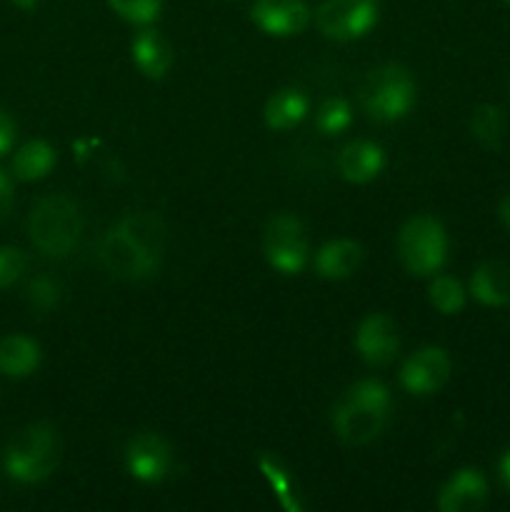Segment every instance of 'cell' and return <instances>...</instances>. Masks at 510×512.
Returning a JSON list of instances; mask_svg holds the SVG:
<instances>
[{
  "label": "cell",
  "instance_id": "obj_1",
  "mask_svg": "<svg viewBox=\"0 0 510 512\" xmlns=\"http://www.w3.org/2000/svg\"><path fill=\"white\" fill-rule=\"evenodd\" d=\"M165 238L168 230L158 213H128L100 238L98 258L113 278L135 283L158 273Z\"/></svg>",
  "mask_w": 510,
  "mask_h": 512
},
{
  "label": "cell",
  "instance_id": "obj_2",
  "mask_svg": "<svg viewBox=\"0 0 510 512\" xmlns=\"http://www.w3.org/2000/svg\"><path fill=\"white\" fill-rule=\"evenodd\" d=\"M390 390L380 380H358L333 408V428L348 445H368L388 425Z\"/></svg>",
  "mask_w": 510,
  "mask_h": 512
},
{
  "label": "cell",
  "instance_id": "obj_3",
  "mask_svg": "<svg viewBox=\"0 0 510 512\" xmlns=\"http://www.w3.org/2000/svg\"><path fill=\"white\" fill-rule=\"evenodd\" d=\"M28 233L35 248L48 258H68L83 233V213L68 195H48L33 205Z\"/></svg>",
  "mask_w": 510,
  "mask_h": 512
},
{
  "label": "cell",
  "instance_id": "obj_4",
  "mask_svg": "<svg viewBox=\"0 0 510 512\" xmlns=\"http://www.w3.org/2000/svg\"><path fill=\"white\" fill-rule=\"evenodd\" d=\"M60 460L58 430L50 423H33L20 430L5 450V473L23 485H35L55 473Z\"/></svg>",
  "mask_w": 510,
  "mask_h": 512
},
{
  "label": "cell",
  "instance_id": "obj_5",
  "mask_svg": "<svg viewBox=\"0 0 510 512\" xmlns=\"http://www.w3.org/2000/svg\"><path fill=\"white\" fill-rule=\"evenodd\" d=\"M358 100L365 113L378 123H393V120L405 118L415 105L413 75L398 63L378 65L360 83Z\"/></svg>",
  "mask_w": 510,
  "mask_h": 512
},
{
  "label": "cell",
  "instance_id": "obj_6",
  "mask_svg": "<svg viewBox=\"0 0 510 512\" xmlns=\"http://www.w3.org/2000/svg\"><path fill=\"white\" fill-rule=\"evenodd\" d=\"M398 258L408 273L435 275L448 260V233L433 215H415L398 233Z\"/></svg>",
  "mask_w": 510,
  "mask_h": 512
},
{
  "label": "cell",
  "instance_id": "obj_7",
  "mask_svg": "<svg viewBox=\"0 0 510 512\" xmlns=\"http://www.w3.org/2000/svg\"><path fill=\"white\" fill-rule=\"evenodd\" d=\"M263 250L268 263L283 275H298L310 260V240L303 220L290 213L270 218L263 235Z\"/></svg>",
  "mask_w": 510,
  "mask_h": 512
},
{
  "label": "cell",
  "instance_id": "obj_8",
  "mask_svg": "<svg viewBox=\"0 0 510 512\" xmlns=\"http://www.w3.org/2000/svg\"><path fill=\"white\" fill-rule=\"evenodd\" d=\"M375 23H378L375 0H323L315 13V25L320 33L338 43L363 38Z\"/></svg>",
  "mask_w": 510,
  "mask_h": 512
},
{
  "label": "cell",
  "instance_id": "obj_9",
  "mask_svg": "<svg viewBox=\"0 0 510 512\" xmlns=\"http://www.w3.org/2000/svg\"><path fill=\"white\" fill-rule=\"evenodd\" d=\"M450 370H453L450 355L438 345H428L405 360L400 368V383L413 395H433L448 383Z\"/></svg>",
  "mask_w": 510,
  "mask_h": 512
},
{
  "label": "cell",
  "instance_id": "obj_10",
  "mask_svg": "<svg viewBox=\"0 0 510 512\" xmlns=\"http://www.w3.org/2000/svg\"><path fill=\"white\" fill-rule=\"evenodd\" d=\"M125 465L140 483H160L173 470V450L160 435L138 433L125 448Z\"/></svg>",
  "mask_w": 510,
  "mask_h": 512
},
{
  "label": "cell",
  "instance_id": "obj_11",
  "mask_svg": "<svg viewBox=\"0 0 510 512\" xmlns=\"http://www.w3.org/2000/svg\"><path fill=\"white\" fill-rule=\"evenodd\" d=\"M355 348H358L360 358L375 368L393 363L400 350L398 325L383 313L368 315L355 330Z\"/></svg>",
  "mask_w": 510,
  "mask_h": 512
},
{
  "label": "cell",
  "instance_id": "obj_12",
  "mask_svg": "<svg viewBox=\"0 0 510 512\" xmlns=\"http://www.w3.org/2000/svg\"><path fill=\"white\" fill-rule=\"evenodd\" d=\"M250 18L263 33L290 38L308 28L310 8L305 0H255Z\"/></svg>",
  "mask_w": 510,
  "mask_h": 512
},
{
  "label": "cell",
  "instance_id": "obj_13",
  "mask_svg": "<svg viewBox=\"0 0 510 512\" xmlns=\"http://www.w3.org/2000/svg\"><path fill=\"white\" fill-rule=\"evenodd\" d=\"M488 500V483L475 468H463L443 485L438 495L440 512H475Z\"/></svg>",
  "mask_w": 510,
  "mask_h": 512
},
{
  "label": "cell",
  "instance_id": "obj_14",
  "mask_svg": "<svg viewBox=\"0 0 510 512\" xmlns=\"http://www.w3.org/2000/svg\"><path fill=\"white\" fill-rule=\"evenodd\" d=\"M385 168V153L373 140H353L338 155V173L348 183L365 185Z\"/></svg>",
  "mask_w": 510,
  "mask_h": 512
},
{
  "label": "cell",
  "instance_id": "obj_15",
  "mask_svg": "<svg viewBox=\"0 0 510 512\" xmlns=\"http://www.w3.org/2000/svg\"><path fill=\"white\" fill-rule=\"evenodd\" d=\"M133 63L138 65L140 73L150 80H160L173 65V48H170L168 40L153 28L140 30L133 38Z\"/></svg>",
  "mask_w": 510,
  "mask_h": 512
},
{
  "label": "cell",
  "instance_id": "obj_16",
  "mask_svg": "<svg viewBox=\"0 0 510 512\" xmlns=\"http://www.w3.org/2000/svg\"><path fill=\"white\" fill-rule=\"evenodd\" d=\"M363 263V248L355 240H330L315 253V273L325 280H345Z\"/></svg>",
  "mask_w": 510,
  "mask_h": 512
},
{
  "label": "cell",
  "instance_id": "obj_17",
  "mask_svg": "<svg viewBox=\"0 0 510 512\" xmlns=\"http://www.w3.org/2000/svg\"><path fill=\"white\" fill-rule=\"evenodd\" d=\"M470 293L478 303L490 305V308L510 305V263L488 260L478 265L470 278Z\"/></svg>",
  "mask_w": 510,
  "mask_h": 512
},
{
  "label": "cell",
  "instance_id": "obj_18",
  "mask_svg": "<svg viewBox=\"0 0 510 512\" xmlns=\"http://www.w3.org/2000/svg\"><path fill=\"white\" fill-rule=\"evenodd\" d=\"M40 345L28 335H5L0 340V373L5 378H28L40 368Z\"/></svg>",
  "mask_w": 510,
  "mask_h": 512
},
{
  "label": "cell",
  "instance_id": "obj_19",
  "mask_svg": "<svg viewBox=\"0 0 510 512\" xmlns=\"http://www.w3.org/2000/svg\"><path fill=\"white\" fill-rule=\"evenodd\" d=\"M308 98L298 88H283L273 93L265 103V125L270 130H290L308 115Z\"/></svg>",
  "mask_w": 510,
  "mask_h": 512
},
{
  "label": "cell",
  "instance_id": "obj_20",
  "mask_svg": "<svg viewBox=\"0 0 510 512\" xmlns=\"http://www.w3.org/2000/svg\"><path fill=\"white\" fill-rule=\"evenodd\" d=\"M55 148L45 140H30L15 153L13 158V175L23 183L43 180L50 170L55 168Z\"/></svg>",
  "mask_w": 510,
  "mask_h": 512
},
{
  "label": "cell",
  "instance_id": "obj_21",
  "mask_svg": "<svg viewBox=\"0 0 510 512\" xmlns=\"http://www.w3.org/2000/svg\"><path fill=\"white\" fill-rule=\"evenodd\" d=\"M470 130L483 148L500 150L505 140V113L498 105H478L470 118Z\"/></svg>",
  "mask_w": 510,
  "mask_h": 512
},
{
  "label": "cell",
  "instance_id": "obj_22",
  "mask_svg": "<svg viewBox=\"0 0 510 512\" xmlns=\"http://www.w3.org/2000/svg\"><path fill=\"white\" fill-rule=\"evenodd\" d=\"M430 305L443 315H455L465 305V288L453 275H435L428 288Z\"/></svg>",
  "mask_w": 510,
  "mask_h": 512
},
{
  "label": "cell",
  "instance_id": "obj_23",
  "mask_svg": "<svg viewBox=\"0 0 510 512\" xmlns=\"http://www.w3.org/2000/svg\"><path fill=\"white\" fill-rule=\"evenodd\" d=\"M258 468H260V473L265 475V480L270 483L273 493L278 495L280 505H283L285 510L300 512V503H298V498H295V493H293V483H290L288 470H285L283 465L278 463V460L270 458V455H260Z\"/></svg>",
  "mask_w": 510,
  "mask_h": 512
},
{
  "label": "cell",
  "instance_id": "obj_24",
  "mask_svg": "<svg viewBox=\"0 0 510 512\" xmlns=\"http://www.w3.org/2000/svg\"><path fill=\"white\" fill-rule=\"evenodd\" d=\"M353 123V108L345 98H328L315 113V128L323 135H340Z\"/></svg>",
  "mask_w": 510,
  "mask_h": 512
},
{
  "label": "cell",
  "instance_id": "obj_25",
  "mask_svg": "<svg viewBox=\"0 0 510 512\" xmlns=\"http://www.w3.org/2000/svg\"><path fill=\"white\" fill-rule=\"evenodd\" d=\"M110 10L133 25H150L158 20L163 0H108Z\"/></svg>",
  "mask_w": 510,
  "mask_h": 512
},
{
  "label": "cell",
  "instance_id": "obj_26",
  "mask_svg": "<svg viewBox=\"0 0 510 512\" xmlns=\"http://www.w3.org/2000/svg\"><path fill=\"white\" fill-rule=\"evenodd\" d=\"M25 260L23 250L13 248V245H0V290L10 288L20 280V275L25 273Z\"/></svg>",
  "mask_w": 510,
  "mask_h": 512
},
{
  "label": "cell",
  "instance_id": "obj_27",
  "mask_svg": "<svg viewBox=\"0 0 510 512\" xmlns=\"http://www.w3.org/2000/svg\"><path fill=\"white\" fill-rule=\"evenodd\" d=\"M28 300L35 310H50L60 300V285L48 275L33 278L28 285Z\"/></svg>",
  "mask_w": 510,
  "mask_h": 512
},
{
  "label": "cell",
  "instance_id": "obj_28",
  "mask_svg": "<svg viewBox=\"0 0 510 512\" xmlns=\"http://www.w3.org/2000/svg\"><path fill=\"white\" fill-rule=\"evenodd\" d=\"M15 203V190H13V180L5 170H0V223L8 220L10 210H13Z\"/></svg>",
  "mask_w": 510,
  "mask_h": 512
},
{
  "label": "cell",
  "instance_id": "obj_29",
  "mask_svg": "<svg viewBox=\"0 0 510 512\" xmlns=\"http://www.w3.org/2000/svg\"><path fill=\"white\" fill-rule=\"evenodd\" d=\"M15 143V120L10 118L8 110L0 108V155L10 153Z\"/></svg>",
  "mask_w": 510,
  "mask_h": 512
},
{
  "label": "cell",
  "instance_id": "obj_30",
  "mask_svg": "<svg viewBox=\"0 0 510 512\" xmlns=\"http://www.w3.org/2000/svg\"><path fill=\"white\" fill-rule=\"evenodd\" d=\"M500 480H503L505 488L510 490V450L500 458Z\"/></svg>",
  "mask_w": 510,
  "mask_h": 512
},
{
  "label": "cell",
  "instance_id": "obj_31",
  "mask_svg": "<svg viewBox=\"0 0 510 512\" xmlns=\"http://www.w3.org/2000/svg\"><path fill=\"white\" fill-rule=\"evenodd\" d=\"M500 218H503V223L508 225V230H510V195L503 200V203H500Z\"/></svg>",
  "mask_w": 510,
  "mask_h": 512
},
{
  "label": "cell",
  "instance_id": "obj_32",
  "mask_svg": "<svg viewBox=\"0 0 510 512\" xmlns=\"http://www.w3.org/2000/svg\"><path fill=\"white\" fill-rule=\"evenodd\" d=\"M10 3L20 10H33L35 5H38V0H10Z\"/></svg>",
  "mask_w": 510,
  "mask_h": 512
},
{
  "label": "cell",
  "instance_id": "obj_33",
  "mask_svg": "<svg viewBox=\"0 0 510 512\" xmlns=\"http://www.w3.org/2000/svg\"><path fill=\"white\" fill-rule=\"evenodd\" d=\"M505 3H508V5H510V0H505Z\"/></svg>",
  "mask_w": 510,
  "mask_h": 512
}]
</instances>
